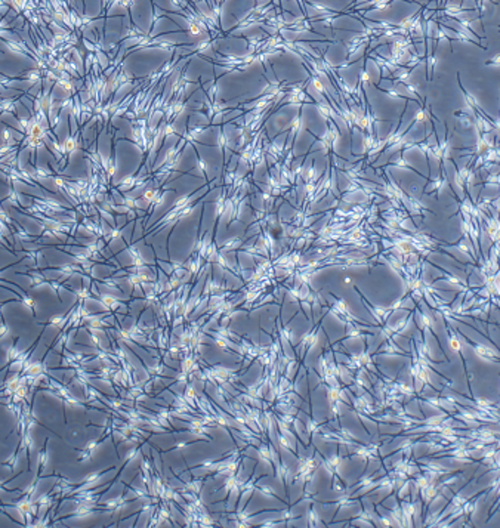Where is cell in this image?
<instances>
[{"mask_svg": "<svg viewBox=\"0 0 500 528\" xmlns=\"http://www.w3.org/2000/svg\"><path fill=\"white\" fill-rule=\"evenodd\" d=\"M202 61L203 58H193V61L190 63L188 68H187V73H185V78L187 80H203V81H209V80H214V67L209 63V61H205L203 67L202 66Z\"/></svg>", "mask_w": 500, "mask_h": 528, "instance_id": "4", "label": "cell"}, {"mask_svg": "<svg viewBox=\"0 0 500 528\" xmlns=\"http://www.w3.org/2000/svg\"><path fill=\"white\" fill-rule=\"evenodd\" d=\"M209 117L206 114H203L199 110H191L190 113V119H188V128H197V126H206L209 125Z\"/></svg>", "mask_w": 500, "mask_h": 528, "instance_id": "11", "label": "cell"}, {"mask_svg": "<svg viewBox=\"0 0 500 528\" xmlns=\"http://www.w3.org/2000/svg\"><path fill=\"white\" fill-rule=\"evenodd\" d=\"M196 148L200 152V158L206 167V172L211 173V170H214V175H216L220 170V166L225 163L220 150L217 147H209V145H202V144H196Z\"/></svg>", "mask_w": 500, "mask_h": 528, "instance_id": "2", "label": "cell"}, {"mask_svg": "<svg viewBox=\"0 0 500 528\" xmlns=\"http://www.w3.org/2000/svg\"><path fill=\"white\" fill-rule=\"evenodd\" d=\"M287 136H288V133H287V132H282V133H279V135L273 139L274 147H276V148H279V150H283V144H285V141L287 139Z\"/></svg>", "mask_w": 500, "mask_h": 528, "instance_id": "12", "label": "cell"}, {"mask_svg": "<svg viewBox=\"0 0 500 528\" xmlns=\"http://www.w3.org/2000/svg\"><path fill=\"white\" fill-rule=\"evenodd\" d=\"M178 139H179V138H178V135H175V133H172V135H169V136L166 138L164 144L161 145V150L158 151V158L154 161V170L158 169L160 164L166 161V158L169 157L167 152H170V150L175 147V141H178Z\"/></svg>", "mask_w": 500, "mask_h": 528, "instance_id": "9", "label": "cell"}, {"mask_svg": "<svg viewBox=\"0 0 500 528\" xmlns=\"http://www.w3.org/2000/svg\"><path fill=\"white\" fill-rule=\"evenodd\" d=\"M297 114H299L297 105H286L285 108L279 110L276 113V116H273L267 122V132H268L270 138L274 139L279 133L287 132L286 129L294 123Z\"/></svg>", "mask_w": 500, "mask_h": 528, "instance_id": "1", "label": "cell"}, {"mask_svg": "<svg viewBox=\"0 0 500 528\" xmlns=\"http://www.w3.org/2000/svg\"><path fill=\"white\" fill-rule=\"evenodd\" d=\"M238 163H240V157H238V154H234V155L231 157V160L226 163V164H228V170L232 172V170L238 166Z\"/></svg>", "mask_w": 500, "mask_h": 528, "instance_id": "14", "label": "cell"}, {"mask_svg": "<svg viewBox=\"0 0 500 528\" xmlns=\"http://www.w3.org/2000/svg\"><path fill=\"white\" fill-rule=\"evenodd\" d=\"M240 116H243V111H240V110H231L229 113H223L222 122H223V123H228V122H231V120H234V119H237V117H240Z\"/></svg>", "mask_w": 500, "mask_h": 528, "instance_id": "13", "label": "cell"}, {"mask_svg": "<svg viewBox=\"0 0 500 528\" xmlns=\"http://www.w3.org/2000/svg\"><path fill=\"white\" fill-rule=\"evenodd\" d=\"M347 55H348V49L342 43L330 45L327 49V54H326V61L332 67H341V66H344Z\"/></svg>", "mask_w": 500, "mask_h": 528, "instance_id": "7", "label": "cell"}, {"mask_svg": "<svg viewBox=\"0 0 500 528\" xmlns=\"http://www.w3.org/2000/svg\"><path fill=\"white\" fill-rule=\"evenodd\" d=\"M196 139L203 145H217L220 141V128L216 125L214 128L205 129L199 135H196Z\"/></svg>", "mask_w": 500, "mask_h": 528, "instance_id": "8", "label": "cell"}, {"mask_svg": "<svg viewBox=\"0 0 500 528\" xmlns=\"http://www.w3.org/2000/svg\"><path fill=\"white\" fill-rule=\"evenodd\" d=\"M223 135H225V141H226V147L231 150H235V142L238 141L240 136V129L235 128V123H225L223 125Z\"/></svg>", "mask_w": 500, "mask_h": 528, "instance_id": "10", "label": "cell"}, {"mask_svg": "<svg viewBox=\"0 0 500 528\" xmlns=\"http://www.w3.org/2000/svg\"><path fill=\"white\" fill-rule=\"evenodd\" d=\"M314 142H315V136L312 133H309V131L299 129L297 135L294 138V142H293V155H296V157L305 155L306 151L311 150Z\"/></svg>", "mask_w": 500, "mask_h": 528, "instance_id": "5", "label": "cell"}, {"mask_svg": "<svg viewBox=\"0 0 500 528\" xmlns=\"http://www.w3.org/2000/svg\"><path fill=\"white\" fill-rule=\"evenodd\" d=\"M303 114H306L308 117H311V122H302L305 123V128H308L315 136H324L329 131H327V123L326 119L320 114L317 105H303L302 110Z\"/></svg>", "mask_w": 500, "mask_h": 528, "instance_id": "3", "label": "cell"}, {"mask_svg": "<svg viewBox=\"0 0 500 528\" xmlns=\"http://www.w3.org/2000/svg\"><path fill=\"white\" fill-rule=\"evenodd\" d=\"M199 157L194 151V147L191 144L185 145V150L181 152V157H178L176 163H175V169H182V170H190V169H196L199 167Z\"/></svg>", "mask_w": 500, "mask_h": 528, "instance_id": "6", "label": "cell"}]
</instances>
